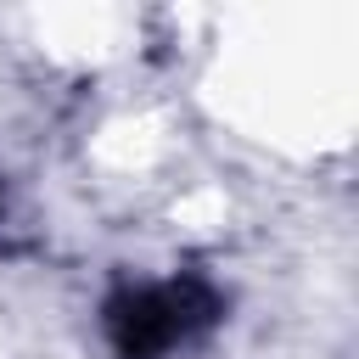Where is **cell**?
<instances>
[{
    "label": "cell",
    "instance_id": "cell-1",
    "mask_svg": "<svg viewBox=\"0 0 359 359\" xmlns=\"http://www.w3.org/2000/svg\"><path fill=\"white\" fill-rule=\"evenodd\" d=\"M224 303L213 280L202 275H168V280H140L112 292L107 303V342L118 359H174L196 348L219 325Z\"/></svg>",
    "mask_w": 359,
    "mask_h": 359
}]
</instances>
